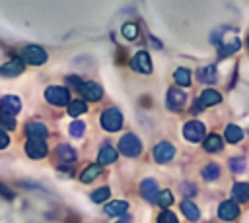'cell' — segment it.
<instances>
[{
  "instance_id": "24",
  "label": "cell",
  "mask_w": 249,
  "mask_h": 223,
  "mask_svg": "<svg viewBox=\"0 0 249 223\" xmlns=\"http://www.w3.org/2000/svg\"><path fill=\"white\" fill-rule=\"evenodd\" d=\"M128 209V204L124 202V200H115V202H111L109 206H105V213L107 215H121V213H124Z\"/></svg>"
},
{
  "instance_id": "13",
  "label": "cell",
  "mask_w": 249,
  "mask_h": 223,
  "mask_svg": "<svg viewBox=\"0 0 249 223\" xmlns=\"http://www.w3.org/2000/svg\"><path fill=\"white\" fill-rule=\"evenodd\" d=\"M19 109H21V101H19V97H16V95H4L2 99H0V111L4 112V114H18L19 112Z\"/></svg>"
},
{
  "instance_id": "33",
  "label": "cell",
  "mask_w": 249,
  "mask_h": 223,
  "mask_svg": "<svg viewBox=\"0 0 249 223\" xmlns=\"http://www.w3.org/2000/svg\"><path fill=\"white\" fill-rule=\"evenodd\" d=\"M123 35L126 39H136L138 37V25L136 23H124L123 25Z\"/></svg>"
},
{
  "instance_id": "9",
  "label": "cell",
  "mask_w": 249,
  "mask_h": 223,
  "mask_svg": "<svg viewBox=\"0 0 249 223\" xmlns=\"http://www.w3.org/2000/svg\"><path fill=\"white\" fill-rule=\"evenodd\" d=\"M25 153H27L31 159H43V157L49 153L45 140H29V142L25 143Z\"/></svg>"
},
{
  "instance_id": "16",
  "label": "cell",
  "mask_w": 249,
  "mask_h": 223,
  "mask_svg": "<svg viewBox=\"0 0 249 223\" xmlns=\"http://www.w3.org/2000/svg\"><path fill=\"white\" fill-rule=\"evenodd\" d=\"M56 159L62 163V165H70L76 161V151L68 145V143H60L56 147Z\"/></svg>"
},
{
  "instance_id": "31",
  "label": "cell",
  "mask_w": 249,
  "mask_h": 223,
  "mask_svg": "<svg viewBox=\"0 0 249 223\" xmlns=\"http://www.w3.org/2000/svg\"><path fill=\"white\" fill-rule=\"evenodd\" d=\"M109 194H111V190H109L107 186H101V188H97V190L91 194V200H93L95 204H101V202H105V200L109 198Z\"/></svg>"
},
{
  "instance_id": "21",
  "label": "cell",
  "mask_w": 249,
  "mask_h": 223,
  "mask_svg": "<svg viewBox=\"0 0 249 223\" xmlns=\"http://www.w3.org/2000/svg\"><path fill=\"white\" fill-rule=\"evenodd\" d=\"M99 175H101V165L95 163V165H89V167H86V169L82 171L80 180H82V182H91V180H95Z\"/></svg>"
},
{
  "instance_id": "6",
  "label": "cell",
  "mask_w": 249,
  "mask_h": 223,
  "mask_svg": "<svg viewBox=\"0 0 249 223\" xmlns=\"http://www.w3.org/2000/svg\"><path fill=\"white\" fill-rule=\"evenodd\" d=\"M130 66H132V70L138 72V74H150V72H152V60H150V56H148L146 50L136 52L134 58H132V62H130Z\"/></svg>"
},
{
  "instance_id": "39",
  "label": "cell",
  "mask_w": 249,
  "mask_h": 223,
  "mask_svg": "<svg viewBox=\"0 0 249 223\" xmlns=\"http://www.w3.org/2000/svg\"><path fill=\"white\" fill-rule=\"evenodd\" d=\"M247 47H249V37H247Z\"/></svg>"
},
{
  "instance_id": "36",
  "label": "cell",
  "mask_w": 249,
  "mask_h": 223,
  "mask_svg": "<svg viewBox=\"0 0 249 223\" xmlns=\"http://www.w3.org/2000/svg\"><path fill=\"white\" fill-rule=\"evenodd\" d=\"M8 143H10V138H8V134H6L4 130H0V149L8 147Z\"/></svg>"
},
{
  "instance_id": "20",
  "label": "cell",
  "mask_w": 249,
  "mask_h": 223,
  "mask_svg": "<svg viewBox=\"0 0 249 223\" xmlns=\"http://www.w3.org/2000/svg\"><path fill=\"white\" fill-rule=\"evenodd\" d=\"M181 211H183V215H185L189 221H198V217H200L198 207H196V206H195L191 200L181 202Z\"/></svg>"
},
{
  "instance_id": "25",
  "label": "cell",
  "mask_w": 249,
  "mask_h": 223,
  "mask_svg": "<svg viewBox=\"0 0 249 223\" xmlns=\"http://www.w3.org/2000/svg\"><path fill=\"white\" fill-rule=\"evenodd\" d=\"M241 138H243V130L239 126H235V124L226 126V142L228 143H237Z\"/></svg>"
},
{
  "instance_id": "34",
  "label": "cell",
  "mask_w": 249,
  "mask_h": 223,
  "mask_svg": "<svg viewBox=\"0 0 249 223\" xmlns=\"http://www.w3.org/2000/svg\"><path fill=\"white\" fill-rule=\"evenodd\" d=\"M158 223H179V221H177V217H175L173 211L163 209V211L158 215Z\"/></svg>"
},
{
  "instance_id": "12",
  "label": "cell",
  "mask_w": 249,
  "mask_h": 223,
  "mask_svg": "<svg viewBox=\"0 0 249 223\" xmlns=\"http://www.w3.org/2000/svg\"><path fill=\"white\" fill-rule=\"evenodd\" d=\"M23 60H19V58H12V60H8V62H4L2 66H0V76H4V78H14V76H19L21 72H23Z\"/></svg>"
},
{
  "instance_id": "17",
  "label": "cell",
  "mask_w": 249,
  "mask_h": 223,
  "mask_svg": "<svg viewBox=\"0 0 249 223\" xmlns=\"http://www.w3.org/2000/svg\"><path fill=\"white\" fill-rule=\"evenodd\" d=\"M222 101V95L216 91V89H204L200 99H198V107H212V105H218Z\"/></svg>"
},
{
  "instance_id": "15",
  "label": "cell",
  "mask_w": 249,
  "mask_h": 223,
  "mask_svg": "<svg viewBox=\"0 0 249 223\" xmlns=\"http://www.w3.org/2000/svg\"><path fill=\"white\" fill-rule=\"evenodd\" d=\"M25 134H27V138L29 140H45L47 138V126L43 124V122H27V126H25Z\"/></svg>"
},
{
  "instance_id": "14",
  "label": "cell",
  "mask_w": 249,
  "mask_h": 223,
  "mask_svg": "<svg viewBox=\"0 0 249 223\" xmlns=\"http://www.w3.org/2000/svg\"><path fill=\"white\" fill-rule=\"evenodd\" d=\"M158 184H156V180L154 178H146V180H142V184H140V194H142V198L144 200H148L150 204H156L158 202Z\"/></svg>"
},
{
  "instance_id": "38",
  "label": "cell",
  "mask_w": 249,
  "mask_h": 223,
  "mask_svg": "<svg viewBox=\"0 0 249 223\" xmlns=\"http://www.w3.org/2000/svg\"><path fill=\"white\" fill-rule=\"evenodd\" d=\"M0 192H2L4 196H12V192H10V190H8V188H6V186H4L2 182H0Z\"/></svg>"
},
{
  "instance_id": "10",
  "label": "cell",
  "mask_w": 249,
  "mask_h": 223,
  "mask_svg": "<svg viewBox=\"0 0 249 223\" xmlns=\"http://www.w3.org/2000/svg\"><path fill=\"white\" fill-rule=\"evenodd\" d=\"M237 215H239V206H237L235 202L226 200V202H222V204L218 206V217H220L222 221H233Z\"/></svg>"
},
{
  "instance_id": "35",
  "label": "cell",
  "mask_w": 249,
  "mask_h": 223,
  "mask_svg": "<svg viewBox=\"0 0 249 223\" xmlns=\"http://www.w3.org/2000/svg\"><path fill=\"white\" fill-rule=\"evenodd\" d=\"M230 167H231L233 173H241L245 169V159L243 157H233V159H230Z\"/></svg>"
},
{
  "instance_id": "3",
  "label": "cell",
  "mask_w": 249,
  "mask_h": 223,
  "mask_svg": "<svg viewBox=\"0 0 249 223\" xmlns=\"http://www.w3.org/2000/svg\"><path fill=\"white\" fill-rule=\"evenodd\" d=\"M45 99H47V103H51V105H54V107H64V105L70 103V93H68L66 87L51 85V87H47V91H45Z\"/></svg>"
},
{
  "instance_id": "11",
  "label": "cell",
  "mask_w": 249,
  "mask_h": 223,
  "mask_svg": "<svg viewBox=\"0 0 249 223\" xmlns=\"http://www.w3.org/2000/svg\"><path fill=\"white\" fill-rule=\"evenodd\" d=\"M167 107L171 109V111H179V109H183L185 107V101H187V95L179 89V87H171L169 91H167Z\"/></svg>"
},
{
  "instance_id": "32",
  "label": "cell",
  "mask_w": 249,
  "mask_h": 223,
  "mask_svg": "<svg viewBox=\"0 0 249 223\" xmlns=\"http://www.w3.org/2000/svg\"><path fill=\"white\" fill-rule=\"evenodd\" d=\"M158 204H160L161 207H169V206L173 204V194H171L169 190H161V192H158Z\"/></svg>"
},
{
  "instance_id": "37",
  "label": "cell",
  "mask_w": 249,
  "mask_h": 223,
  "mask_svg": "<svg viewBox=\"0 0 249 223\" xmlns=\"http://www.w3.org/2000/svg\"><path fill=\"white\" fill-rule=\"evenodd\" d=\"M183 188H185V190H183V194H187V196L196 192V190H195V186H191V184H183Z\"/></svg>"
},
{
  "instance_id": "8",
  "label": "cell",
  "mask_w": 249,
  "mask_h": 223,
  "mask_svg": "<svg viewBox=\"0 0 249 223\" xmlns=\"http://www.w3.org/2000/svg\"><path fill=\"white\" fill-rule=\"evenodd\" d=\"M175 155V147L169 143V142H160L156 147H154V159L158 163H169Z\"/></svg>"
},
{
  "instance_id": "29",
  "label": "cell",
  "mask_w": 249,
  "mask_h": 223,
  "mask_svg": "<svg viewBox=\"0 0 249 223\" xmlns=\"http://www.w3.org/2000/svg\"><path fill=\"white\" fill-rule=\"evenodd\" d=\"M16 128V118L12 114H4L0 112V130H14Z\"/></svg>"
},
{
  "instance_id": "22",
  "label": "cell",
  "mask_w": 249,
  "mask_h": 223,
  "mask_svg": "<svg viewBox=\"0 0 249 223\" xmlns=\"http://www.w3.org/2000/svg\"><path fill=\"white\" fill-rule=\"evenodd\" d=\"M66 107H68V114H70V116H80V114L88 112V105H86V101H82V99H74V101H70Z\"/></svg>"
},
{
  "instance_id": "7",
  "label": "cell",
  "mask_w": 249,
  "mask_h": 223,
  "mask_svg": "<svg viewBox=\"0 0 249 223\" xmlns=\"http://www.w3.org/2000/svg\"><path fill=\"white\" fill-rule=\"evenodd\" d=\"M78 89H80L82 97H86L88 101H99L103 97V89L95 81H82V85Z\"/></svg>"
},
{
  "instance_id": "26",
  "label": "cell",
  "mask_w": 249,
  "mask_h": 223,
  "mask_svg": "<svg viewBox=\"0 0 249 223\" xmlns=\"http://www.w3.org/2000/svg\"><path fill=\"white\" fill-rule=\"evenodd\" d=\"M233 198L237 200V202H247L249 200V184L247 182H237V184H233Z\"/></svg>"
},
{
  "instance_id": "2",
  "label": "cell",
  "mask_w": 249,
  "mask_h": 223,
  "mask_svg": "<svg viewBox=\"0 0 249 223\" xmlns=\"http://www.w3.org/2000/svg\"><path fill=\"white\" fill-rule=\"evenodd\" d=\"M99 122H101V126H103V130H107V132H117V130H121V126H123V114H121V111L119 109H105L103 112H101V118H99Z\"/></svg>"
},
{
  "instance_id": "5",
  "label": "cell",
  "mask_w": 249,
  "mask_h": 223,
  "mask_svg": "<svg viewBox=\"0 0 249 223\" xmlns=\"http://www.w3.org/2000/svg\"><path fill=\"white\" fill-rule=\"evenodd\" d=\"M183 136L189 142H200L204 138V124L198 120H189L183 128Z\"/></svg>"
},
{
  "instance_id": "18",
  "label": "cell",
  "mask_w": 249,
  "mask_h": 223,
  "mask_svg": "<svg viewBox=\"0 0 249 223\" xmlns=\"http://www.w3.org/2000/svg\"><path fill=\"white\" fill-rule=\"evenodd\" d=\"M196 78H198V81H202V83H214L216 80H218V72H216V66H202L200 70H198V74H196Z\"/></svg>"
},
{
  "instance_id": "1",
  "label": "cell",
  "mask_w": 249,
  "mask_h": 223,
  "mask_svg": "<svg viewBox=\"0 0 249 223\" xmlns=\"http://www.w3.org/2000/svg\"><path fill=\"white\" fill-rule=\"evenodd\" d=\"M119 151L126 157H138L140 151H142V143L138 140V136H134L132 132L124 134L121 140H119Z\"/></svg>"
},
{
  "instance_id": "30",
  "label": "cell",
  "mask_w": 249,
  "mask_h": 223,
  "mask_svg": "<svg viewBox=\"0 0 249 223\" xmlns=\"http://www.w3.org/2000/svg\"><path fill=\"white\" fill-rule=\"evenodd\" d=\"M68 132H70L72 138H82L84 132H86V124L80 122V120H76V122H72V124L68 126Z\"/></svg>"
},
{
  "instance_id": "27",
  "label": "cell",
  "mask_w": 249,
  "mask_h": 223,
  "mask_svg": "<svg viewBox=\"0 0 249 223\" xmlns=\"http://www.w3.org/2000/svg\"><path fill=\"white\" fill-rule=\"evenodd\" d=\"M173 80L179 83V85H189L191 83V72L187 68H177L173 72Z\"/></svg>"
},
{
  "instance_id": "28",
  "label": "cell",
  "mask_w": 249,
  "mask_h": 223,
  "mask_svg": "<svg viewBox=\"0 0 249 223\" xmlns=\"http://www.w3.org/2000/svg\"><path fill=\"white\" fill-rule=\"evenodd\" d=\"M220 176V167L216 163H208L204 169H202V178L204 180H216Z\"/></svg>"
},
{
  "instance_id": "19",
  "label": "cell",
  "mask_w": 249,
  "mask_h": 223,
  "mask_svg": "<svg viewBox=\"0 0 249 223\" xmlns=\"http://www.w3.org/2000/svg\"><path fill=\"white\" fill-rule=\"evenodd\" d=\"M115 159H117V149H115L113 145H103V147L99 149V153H97L99 165H109V163H113Z\"/></svg>"
},
{
  "instance_id": "23",
  "label": "cell",
  "mask_w": 249,
  "mask_h": 223,
  "mask_svg": "<svg viewBox=\"0 0 249 223\" xmlns=\"http://www.w3.org/2000/svg\"><path fill=\"white\" fill-rule=\"evenodd\" d=\"M222 138L220 136H216V134H210V136H206L204 138V149L206 151H210V153H216V151H220L222 149Z\"/></svg>"
},
{
  "instance_id": "4",
  "label": "cell",
  "mask_w": 249,
  "mask_h": 223,
  "mask_svg": "<svg viewBox=\"0 0 249 223\" xmlns=\"http://www.w3.org/2000/svg\"><path fill=\"white\" fill-rule=\"evenodd\" d=\"M21 60L25 64H33V66H39V64H45L47 60V52L41 48V47H35V45H29L21 50Z\"/></svg>"
}]
</instances>
